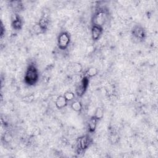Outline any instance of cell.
<instances>
[{
	"instance_id": "cell-14",
	"label": "cell",
	"mask_w": 158,
	"mask_h": 158,
	"mask_svg": "<svg viewBox=\"0 0 158 158\" xmlns=\"http://www.w3.org/2000/svg\"><path fill=\"white\" fill-rule=\"evenodd\" d=\"M44 30H45L44 28L41 27L39 24H37V25H35V27H34V30L35 33H36V34H41V33L43 32Z\"/></svg>"
},
{
	"instance_id": "cell-12",
	"label": "cell",
	"mask_w": 158,
	"mask_h": 158,
	"mask_svg": "<svg viewBox=\"0 0 158 158\" xmlns=\"http://www.w3.org/2000/svg\"><path fill=\"white\" fill-rule=\"evenodd\" d=\"M64 96L67 101H70L73 100L74 99V97H75L74 94L72 92H67L64 94Z\"/></svg>"
},
{
	"instance_id": "cell-13",
	"label": "cell",
	"mask_w": 158,
	"mask_h": 158,
	"mask_svg": "<svg viewBox=\"0 0 158 158\" xmlns=\"http://www.w3.org/2000/svg\"><path fill=\"white\" fill-rule=\"evenodd\" d=\"M72 69L74 72L79 73L80 72L81 70H82V67H81V66L80 64L75 63L72 66Z\"/></svg>"
},
{
	"instance_id": "cell-7",
	"label": "cell",
	"mask_w": 158,
	"mask_h": 158,
	"mask_svg": "<svg viewBox=\"0 0 158 158\" xmlns=\"http://www.w3.org/2000/svg\"><path fill=\"white\" fill-rule=\"evenodd\" d=\"M97 119L95 117H93L90 120L89 124H88V127H89L90 130L91 132H93L96 127L97 125Z\"/></svg>"
},
{
	"instance_id": "cell-10",
	"label": "cell",
	"mask_w": 158,
	"mask_h": 158,
	"mask_svg": "<svg viewBox=\"0 0 158 158\" xmlns=\"http://www.w3.org/2000/svg\"><path fill=\"white\" fill-rule=\"evenodd\" d=\"M103 114H104V112L103 109L98 108L96 109V112H95L94 117L97 119H101L103 117Z\"/></svg>"
},
{
	"instance_id": "cell-3",
	"label": "cell",
	"mask_w": 158,
	"mask_h": 158,
	"mask_svg": "<svg viewBox=\"0 0 158 158\" xmlns=\"http://www.w3.org/2000/svg\"><path fill=\"white\" fill-rule=\"evenodd\" d=\"M87 84H88V80L86 79V78H85L83 79V80L81 81V84L80 85L79 87L77 89V93L78 96H82V95L84 94L85 91L86 89V87H87Z\"/></svg>"
},
{
	"instance_id": "cell-4",
	"label": "cell",
	"mask_w": 158,
	"mask_h": 158,
	"mask_svg": "<svg viewBox=\"0 0 158 158\" xmlns=\"http://www.w3.org/2000/svg\"><path fill=\"white\" fill-rule=\"evenodd\" d=\"M102 33V29L100 26L94 25L92 28L91 30V35L92 38L94 40H98Z\"/></svg>"
},
{
	"instance_id": "cell-15",
	"label": "cell",
	"mask_w": 158,
	"mask_h": 158,
	"mask_svg": "<svg viewBox=\"0 0 158 158\" xmlns=\"http://www.w3.org/2000/svg\"><path fill=\"white\" fill-rule=\"evenodd\" d=\"M20 25H21V22H20V19L16 17L13 21V26L15 29H19L20 27Z\"/></svg>"
},
{
	"instance_id": "cell-6",
	"label": "cell",
	"mask_w": 158,
	"mask_h": 158,
	"mask_svg": "<svg viewBox=\"0 0 158 158\" xmlns=\"http://www.w3.org/2000/svg\"><path fill=\"white\" fill-rule=\"evenodd\" d=\"M90 144V140L88 137H83L79 140V148H81L83 150L88 146Z\"/></svg>"
},
{
	"instance_id": "cell-11",
	"label": "cell",
	"mask_w": 158,
	"mask_h": 158,
	"mask_svg": "<svg viewBox=\"0 0 158 158\" xmlns=\"http://www.w3.org/2000/svg\"><path fill=\"white\" fill-rule=\"evenodd\" d=\"M98 73V70L95 67H91L88 69L87 72H86V74L88 77H93V76L96 75Z\"/></svg>"
},
{
	"instance_id": "cell-8",
	"label": "cell",
	"mask_w": 158,
	"mask_h": 158,
	"mask_svg": "<svg viewBox=\"0 0 158 158\" xmlns=\"http://www.w3.org/2000/svg\"><path fill=\"white\" fill-rule=\"evenodd\" d=\"M133 34L138 39H142L144 36L143 30H142L139 27H137L135 29L134 31H133Z\"/></svg>"
},
{
	"instance_id": "cell-5",
	"label": "cell",
	"mask_w": 158,
	"mask_h": 158,
	"mask_svg": "<svg viewBox=\"0 0 158 158\" xmlns=\"http://www.w3.org/2000/svg\"><path fill=\"white\" fill-rule=\"evenodd\" d=\"M67 101L66 100V98H64V96H61L58 97V99L56 100V106L59 109L63 108L67 105Z\"/></svg>"
},
{
	"instance_id": "cell-9",
	"label": "cell",
	"mask_w": 158,
	"mask_h": 158,
	"mask_svg": "<svg viewBox=\"0 0 158 158\" xmlns=\"http://www.w3.org/2000/svg\"><path fill=\"white\" fill-rule=\"evenodd\" d=\"M71 106H72V108L74 109V111H77V112H79V111H81V108H82L81 105L79 101H74V103L72 104Z\"/></svg>"
},
{
	"instance_id": "cell-2",
	"label": "cell",
	"mask_w": 158,
	"mask_h": 158,
	"mask_svg": "<svg viewBox=\"0 0 158 158\" xmlns=\"http://www.w3.org/2000/svg\"><path fill=\"white\" fill-rule=\"evenodd\" d=\"M69 41H70V37L66 33H62L59 36L58 45L61 49H65L68 46Z\"/></svg>"
},
{
	"instance_id": "cell-1",
	"label": "cell",
	"mask_w": 158,
	"mask_h": 158,
	"mask_svg": "<svg viewBox=\"0 0 158 158\" xmlns=\"http://www.w3.org/2000/svg\"><path fill=\"white\" fill-rule=\"evenodd\" d=\"M38 77L37 72H36L35 68L34 67H30L28 69L27 73H26L25 79L27 82L29 83H34Z\"/></svg>"
},
{
	"instance_id": "cell-16",
	"label": "cell",
	"mask_w": 158,
	"mask_h": 158,
	"mask_svg": "<svg viewBox=\"0 0 158 158\" xmlns=\"http://www.w3.org/2000/svg\"><path fill=\"white\" fill-rule=\"evenodd\" d=\"M12 140V136L9 133H5L4 135V140L7 143L11 141Z\"/></svg>"
}]
</instances>
